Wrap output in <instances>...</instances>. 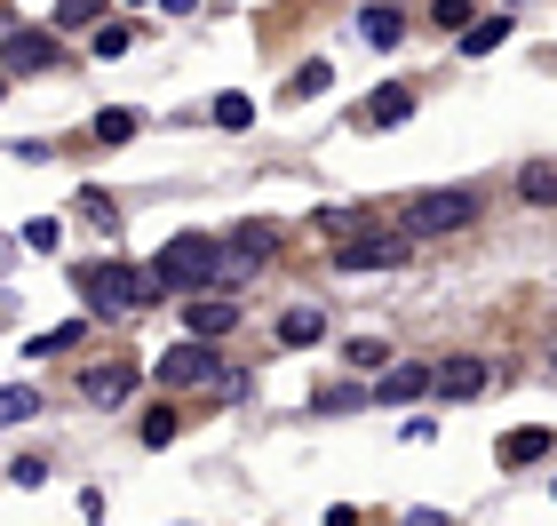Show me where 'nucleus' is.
Masks as SVG:
<instances>
[{"label": "nucleus", "mask_w": 557, "mask_h": 526, "mask_svg": "<svg viewBox=\"0 0 557 526\" xmlns=\"http://www.w3.org/2000/svg\"><path fill=\"white\" fill-rule=\"evenodd\" d=\"M72 288H81V304L96 319H128V311H144V304H160V295H168L160 271H136V264H88Z\"/></svg>", "instance_id": "nucleus-1"}, {"label": "nucleus", "mask_w": 557, "mask_h": 526, "mask_svg": "<svg viewBox=\"0 0 557 526\" xmlns=\"http://www.w3.org/2000/svg\"><path fill=\"white\" fill-rule=\"evenodd\" d=\"M151 271H160L168 288H184L191 304H199L208 288H223V247H215V240H199V232H175V240L160 247V264H151Z\"/></svg>", "instance_id": "nucleus-2"}, {"label": "nucleus", "mask_w": 557, "mask_h": 526, "mask_svg": "<svg viewBox=\"0 0 557 526\" xmlns=\"http://www.w3.org/2000/svg\"><path fill=\"white\" fill-rule=\"evenodd\" d=\"M470 216H478L470 192H414L407 216H398V232H407V240H438V232H462Z\"/></svg>", "instance_id": "nucleus-3"}, {"label": "nucleus", "mask_w": 557, "mask_h": 526, "mask_svg": "<svg viewBox=\"0 0 557 526\" xmlns=\"http://www.w3.org/2000/svg\"><path fill=\"white\" fill-rule=\"evenodd\" d=\"M151 375H160L168 391H199V383H215V391H223V383H232V375L215 367V351H208V343H168Z\"/></svg>", "instance_id": "nucleus-4"}, {"label": "nucleus", "mask_w": 557, "mask_h": 526, "mask_svg": "<svg viewBox=\"0 0 557 526\" xmlns=\"http://www.w3.org/2000/svg\"><path fill=\"white\" fill-rule=\"evenodd\" d=\"M407 256H414V240L398 232V223H391V232H359L350 247H335L343 271H391V264H407Z\"/></svg>", "instance_id": "nucleus-5"}, {"label": "nucleus", "mask_w": 557, "mask_h": 526, "mask_svg": "<svg viewBox=\"0 0 557 526\" xmlns=\"http://www.w3.org/2000/svg\"><path fill=\"white\" fill-rule=\"evenodd\" d=\"M232 328H239L232 295H199V304H184V335L191 343H215V335H232Z\"/></svg>", "instance_id": "nucleus-6"}, {"label": "nucleus", "mask_w": 557, "mask_h": 526, "mask_svg": "<svg viewBox=\"0 0 557 526\" xmlns=\"http://www.w3.org/2000/svg\"><path fill=\"white\" fill-rule=\"evenodd\" d=\"M0 64H9V81H24V72H40V64H57V33H9V48H0Z\"/></svg>", "instance_id": "nucleus-7"}, {"label": "nucleus", "mask_w": 557, "mask_h": 526, "mask_svg": "<svg viewBox=\"0 0 557 526\" xmlns=\"http://www.w3.org/2000/svg\"><path fill=\"white\" fill-rule=\"evenodd\" d=\"M422 391H438V367H391L374 383V407H398V399H422Z\"/></svg>", "instance_id": "nucleus-8"}, {"label": "nucleus", "mask_w": 557, "mask_h": 526, "mask_svg": "<svg viewBox=\"0 0 557 526\" xmlns=\"http://www.w3.org/2000/svg\"><path fill=\"white\" fill-rule=\"evenodd\" d=\"M367 129H407L414 120V88H383V96H367Z\"/></svg>", "instance_id": "nucleus-9"}, {"label": "nucleus", "mask_w": 557, "mask_h": 526, "mask_svg": "<svg viewBox=\"0 0 557 526\" xmlns=\"http://www.w3.org/2000/svg\"><path fill=\"white\" fill-rule=\"evenodd\" d=\"M81 391L112 407V399H128V391H136V367H128V359H112V367H88V375H81Z\"/></svg>", "instance_id": "nucleus-10"}, {"label": "nucleus", "mask_w": 557, "mask_h": 526, "mask_svg": "<svg viewBox=\"0 0 557 526\" xmlns=\"http://www.w3.org/2000/svg\"><path fill=\"white\" fill-rule=\"evenodd\" d=\"M486 391V359H446L438 367V399H478Z\"/></svg>", "instance_id": "nucleus-11"}, {"label": "nucleus", "mask_w": 557, "mask_h": 526, "mask_svg": "<svg viewBox=\"0 0 557 526\" xmlns=\"http://www.w3.org/2000/svg\"><path fill=\"white\" fill-rule=\"evenodd\" d=\"M359 33H367V48H398L407 40V9H359Z\"/></svg>", "instance_id": "nucleus-12"}, {"label": "nucleus", "mask_w": 557, "mask_h": 526, "mask_svg": "<svg viewBox=\"0 0 557 526\" xmlns=\"http://www.w3.org/2000/svg\"><path fill=\"white\" fill-rule=\"evenodd\" d=\"M326 335V319H319V304H295L287 319H278V343H287V351H302V343H319Z\"/></svg>", "instance_id": "nucleus-13"}, {"label": "nucleus", "mask_w": 557, "mask_h": 526, "mask_svg": "<svg viewBox=\"0 0 557 526\" xmlns=\"http://www.w3.org/2000/svg\"><path fill=\"white\" fill-rule=\"evenodd\" d=\"M518 199H525V208H557V160H534V168H525V175H518Z\"/></svg>", "instance_id": "nucleus-14"}, {"label": "nucleus", "mask_w": 557, "mask_h": 526, "mask_svg": "<svg viewBox=\"0 0 557 526\" xmlns=\"http://www.w3.org/2000/svg\"><path fill=\"white\" fill-rule=\"evenodd\" d=\"M502 40H510V16H478L470 33H462V57H494Z\"/></svg>", "instance_id": "nucleus-15"}, {"label": "nucleus", "mask_w": 557, "mask_h": 526, "mask_svg": "<svg viewBox=\"0 0 557 526\" xmlns=\"http://www.w3.org/2000/svg\"><path fill=\"white\" fill-rule=\"evenodd\" d=\"M311 407H319V415H359V407H374V399H367L359 383H326V391L311 399Z\"/></svg>", "instance_id": "nucleus-16"}, {"label": "nucleus", "mask_w": 557, "mask_h": 526, "mask_svg": "<svg viewBox=\"0 0 557 526\" xmlns=\"http://www.w3.org/2000/svg\"><path fill=\"white\" fill-rule=\"evenodd\" d=\"M72 343H88V319H57L40 343H24V351H40V359H57V351H72Z\"/></svg>", "instance_id": "nucleus-17"}, {"label": "nucleus", "mask_w": 557, "mask_h": 526, "mask_svg": "<svg viewBox=\"0 0 557 526\" xmlns=\"http://www.w3.org/2000/svg\"><path fill=\"white\" fill-rule=\"evenodd\" d=\"M549 447H557L549 431H510V439H502V463H542Z\"/></svg>", "instance_id": "nucleus-18"}, {"label": "nucleus", "mask_w": 557, "mask_h": 526, "mask_svg": "<svg viewBox=\"0 0 557 526\" xmlns=\"http://www.w3.org/2000/svg\"><path fill=\"white\" fill-rule=\"evenodd\" d=\"M343 359H350V367H374V383H383V375H391V343H374V335H359V343L343 351Z\"/></svg>", "instance_id": "nucleus-19"}, {"label": "nucleus", "mask_w": 557, "mask_h": 526, "mask_svg": "<svg viewBox=\"0 0 557 526\" xmlns=\"http://www.w3.org/2000/svg\"><path fill=\"white\" fill-rule=\"evenodd\" d=\"M215 129H256V105L247 96H215Z\"/></svg>", "instance_id": "nucleus-20"}, {"label": "nucleus", "mask_w": 557, "mask_h": 526, "mask_svg": "<svg viewBox=\"0 0 557 526\" xmlns=\"http://www.w3.org/2000/svg\"><path fill=\"white\" fill-rule=\"evenodd\" d=\"M81 216L96 223V232H120V208H112L104 192H81Z\"/></svg>", "instance_id": "nucleus-21"}, {"label": "nucleus", "mask_w": 557, "mask_h": 526, "mask_svg": "<svg viewBox=\"0 0 557 526\" xmlns=\"http://www.w3.org/2000/svg\"><path fill=\"white\" fill-rule=\"evenodd\" d=\"M0 415H9V423H33V415H40V399L24 391V383H9V391H0Z\"/></svg>", "instance_id": "nucleus-22"}, {"label": "nucleus", "mask_w": 557, "mask_h": 526, "mask_svg": "<svg viewBox=\"0 0 557 526\" xmlns=\"http://www.w3.org/2000/svg\"><path fill=\"white\" fill-rule=\"evenodd\" d=\"M96 136H104V144H128V136H136V112H96Z\"/></svg>", "instance_id": "nucleus-23"}, {"label": "nucleus", "mask_w": 557, "mask_h": 526, "mask_svg": "<svg viewBox=\"0 0 557 526\" xmlns=\"http://www.w3.org/2000/svg\"><path fill=\"white\" fill-rule=\"evenodd\" d=\"M96 16H104V9H96V0H64V9L48 16V24H57V33H72V24H96Z\"/></svg>", "instance_id": "nucleus-24"}, {"label": "nucleus", "mask_w": 557, "mask_h": 526, "mask_svg": "<svg viewBox=\"0 0 557 526\" xmlns=\"http://www.w3.org/2000/svg\"><path fill=\"white\" fill-rule=\"evenodd\" d=\"M175 439V407H151L144 415V447H168Z\"/></svg>", "instance_id": "nucleus-25"}, {"label": "nucleus", "mask_w": 557, "mask_h": 526, "mask_svg": "<svg viewBox=\"0 0 557 526\" xmlns=\"http://www.w3.org/2000/svg\"><path fill=\"white\" fill-rule=\"evenodd\" d=\"M24 247H64V223H48V216L24 223Z\"/></svg>", "instance_id": "nucleus-26"}, {"label": "nucleus", "mask_w": 557, "mask_h": 526, "mask_svg": "<svg viewBox=\"0 0 557 526\" xmlns=\"http://www.w3.org/2000/svg\"><path fill=\"white\" fill-rule=\"evenodd\" d=\"M326 81H335V72H326V64H319V57H311V64H302V72H295V96H319V88H326Z\"/></svg>", "instance_id": "nucleus-27"}, {"label": "nucleus", "mask_w": 557, "mask_h": 526, "mask_svg": "<svg viewBox=\"0 0 557 526\" xmlns=\"http://www.w3.org/2000/svg\"><path fill=\"white\" fill-rule=\"evenodd\" d=\"M9 479H16V487H40V479H48V463H40V455H16V463H9Z\"/></svg>", "instance_id": "nucleus-28"}, {"label": "nucleus", "mask_w": 557, "mask_h": 526, "mask_svg": "<svg viewBox=\"0 0 557 526\" xmlns=\"http://www.w3.org/2000/svg\"><path fill=\"white\" fill-rule=\"evenodd\" d=\"M128 40H136L128 24H112V33H96V57H128Z\"/></svg>", "instance_id": "nucleus-29"}, {"label": "nucleus", "mask_w": 557, "mask_h": 526, "mask_svg": "<svg viewBox=\"0 0 557 526\" xmlns=\"http://www.w3.org/2000/svg\"><path fill=\"white\" fill-rule=\"evenodd\" d=\"M407 526H454L446 511H407Z\"/></svg>", "instance_id": "nucleus-30"}, {"label": "nucleus", "mask_w": 557, "mask_h": 526, "mask_svg": "<svg viewBox=\"0 0 557 526\" xmlns=\"http://www.w3.org/2000/svg\"><path fill=\"white\" fill-rule=\"evenodd\" d=\"M549 367H557V351H549Z\"/></svg>", "instance_id": "nucleus-31"}, {"label": "nucleus", "mask_w": 557, "mask_h": 526, "mask_svg": "<svg viewBox=\"0 0 557 526\" xmlns=\"http://www.w3.org/2000/svg\"><path fill=\"white\" fill-rule=\"evenodd\" d=\"M549 494H557V479H549Z\"/></svg>", "instance_id": "nucleus-32"}]
</instances>
